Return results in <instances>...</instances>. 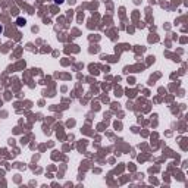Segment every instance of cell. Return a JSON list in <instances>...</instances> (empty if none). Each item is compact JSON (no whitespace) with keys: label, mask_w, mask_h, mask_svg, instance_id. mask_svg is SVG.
Segmentation results:
<instances>
[{"label":"cell","mask_w":188,"mask_h":188,"mask_svg":"<svg viewBox=\"0 0 188 188\" xmlns=\"http://www.w3.org/2000/svg\"><path fill=\"white\" fill-rule=\"evenodd\" d=\"M16 25H18V27H24V25H25V19H24V18H18V19H16Z\"/></svg>","instance_id":"1"},{"label":"cell","mask_w":188,"mask_h":188,"mask_svg":"<svg viewBox=\"0 0 188 188\" xmlns=\"http://www.w3.org/2000/svg\"><path fill=\"white\" fill-rule=\"evenodd\" d=\"M56 3H59V5H60V3H63V0H55Z\"/></svg>","instance_id":"2"},{"label":"cell","mask_w":188,"mask_h":188,"mask_svg":"<svg viewBox=\"0 0 188 188\" xmlns=\"http://www.w3.org/2000/svg\"><path fill=\"white\" fill-rule=\"evenodd\" d=\"M3 33V27H2V25H0V34Z\"/></svg>","instance_id":"3"}]
</instances>
